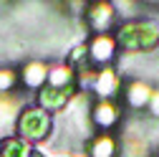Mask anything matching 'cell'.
I'll use <instances>...</instances> for the list:
<instances>
[{
    "label": "cell",
    "instance_id": "6",
    "mask_svg": "<svg viewBox=\"0 0 159 157\" xmlns=\"http://www.w3.org/2000/svg\"><path fill=\"white\" fill-rule=\"evenodd\" d=\"M91 119H93V124H98V127L111 129V127H116V122H119V107H116L111 99H101L98 104H93Z\"/></svg>",
    "mask_w": 159,
    "mask_h": 157
},
{
    "label": "cell",
    "instance_id": "5",
    "mask_svg": "<svg viewBox=\"0 0 159 157\" xmlns=\"http://www.w3.org/2000/svg\"><path fill=\"white\" fill-rule=\"evenodd\" d=\"M116 53V41L111 36H96L93 41L89 43V61L93 64H109Z\"/></svg>",
    "mask_w": 159,
    "mask_h": 157
},
{
    "label": "cell",
    "instance_id": "8",
    "mask_svg": "<svg viewBox=\"0 0 159 157\" xmlns=\"http://www.w3.org/2000/svg\"><path fill=\"white\" fill-rule=\"evenodd\" d=\"M152 94H154V91H152V86H149L147 81L134 78V81H129V86H126V102H129L131 109H142V107L149 104Z\"/></svg>",
    "mask_w": 159,
    "mask_h": 157
},
{
    "label": "cell",
    "instance_id": "3",
    "mask_svg": "<svg viewBox=\"0 0 159 157\" xmlns=\"http://www.w3.org/2000/svg\"><path fill=\"white\" fill-rule=\"evenodd\" d=\"M76 89H78V81L76 84H68V86H41L38 89V107L46 109V112H61L66 109L73 96H76Z\"/></svg>",
    "mask_w": 159,
    "mask_h": 157
},
{
    "label": "cell",
    "instance_id": "15",
    "mask_svg": "<svg viewBox=\"0 0 159 157\" xmlns=\"http://www.w3.org/2000/svg\"><path fill=\"white\" fill-rule=\"evenodd\" d=\"M149 112H152V117H157V119H159V91L152 94V99H149Z\"/></svg>",
    "mask_w": 159,
    "mask_h": 157
},
{
    "label": "cell",
    "instance_id": "16",
    "mask_svg": "<svg viewBox=\"0 0 159 157\" xmlns=\"http://www.w3.org/2000/svg\"><path fill=\"white\" fill-rule=\"evenodd\" d=\"M28 157H46V155H43L41 150H30V155H28Z\"/></svg>",
    "mask_w": 159,
    "mask_h": 157
},
{
    "label": "cell",
    "instance_id": "13",
    "mask_svg": "<svg viewBox=\"0 0 159 157\" xmlns=\"http://www.w3.org/2000/svg\"><path fill=\"white\" fill-rule=\"evenodd\" d=\"M18 114H20V104L13 96H0V127H5L13 119H18Z\"/></svg>",
    "mask_w": 159,
    "mask_h": 157
},
{
    "label": "cell",
    "instance_id": "12",
    "mask_svg": "<svg viewBox=\"0 0 159 157\" xmlns=\"http://www.w3.org/2000/svg\"><path fill=\"white\" fill-rule=\"evenodd\" d=\"M51 86H68V84H76V78H73V69L61 64V66H53L48 69V81Z\"/></svg>",
    "mask_w": 159,
    "mask_h": 157
},
{
    "label": "cell",
    "instance_id": "14",
    "mask_svg": "<svg viewBox=\"0 0 159 157\" xmlns=\"http://www.w3.org/2000/svg\"><path fill=\"white\" fill-rule=\"evenodd\" d=\"M15 74L10 71V69H0V94H5L8 89H13L15 86Z\"/></svg>",
    "mask_w": 159,
    "mask_h": 157
},
{
    "label": "cell",
    "instance_id": "2",
    "mask_svg": "<svg viewBox=\"0 0 159 157\" xmlns=\"http://www.w3.org/2000/svg\"><path fill=\"white\" fill-rule=\"evenodd\" d=\"M51 129H53V119L41 107H25V109H20V114L15 119L18 140H23L25 145L28 142H43L51 134Z\"/></svg>",
    "mask_w": 159,
    "mask_h": 157
},
{
    "label": "cell",
    "instance_id": "10",
    "mask_svg": "<svg viewBox=\"0 0 159 157\" xmlns=\"http://www.w3.org/2000/svg\"><path fill=\"white\" fill-rule=\"evenodd\" d=\"M116 140L109 134H101V137H93L91 140V147H89V155L91 157H116Z\"/></svg>",
    "mask_w": 159,
    "mask_h": 157
},
{
    "label": "cell",
    "instance_id": "7",
    "mask_svg": "<svg viewBox=\"0 0 159 157\" xmlns=\"http://www.w3.org/2000/svg\"><path fill=\"white\" fill-rule=\"evenodd\" d=\"M93 91L101 96V99H111V96H116L119 91V76L114 69H101L96 76H93Z\"/></svg>",
    "mask_w": 159,
    "mask_h": 157
},
{
    "label": "cell",
    "instance_id": "9",
    "mask_svg": "<svg viewBox=\"0 0 159 157\" xmlns=\"http://www.w3.org/2000/svg\"><path fill=\"white\" fill-rule=\"evenodd\" d=\"M20 76H23V84H25V86L41 89V86H46V81H48V66H46L43 61H30V64L23 66Z\"/></svg>",
    "mask_w": 159,
    "mask_h": 157
},
{
    "label": "cell",
    "instance_id": "1",
    "mask_svg": "<svg viewBox=\"0 0 159 157\" xmlns=\"http://www.w3.org/2000/svg\"><path fill=\"white\" fill-rule=\"evenodd\" d=\"M114 41H116V46H121L129 53L152 51L159 43V28L152 21H131L116 31Z\"/></svg>",
    "mask_w": 159,
    "mask_h": 157
},
{
    "label": "cell",
    "instance_id": "4",
    "mask_svg": "<svg viewBox=\"0 0 159 157\" xmlns=\"http://www.w3.org/2000/svg\"><path fill=\"white\" fill-rule=\"evenodd\" d=\"M111 23H114V5L111 3H93L89 8V28H93L98 36H104Z\"/></svg>",
    "mask_w": 159,
    "mask_h": 157
},
{
    "label": "cell",
    "instance_id": "11",
    "mask_svg": "<svg viewBox=\"0 0 159 157\" xmlns=\"http://www.w3.org/2000/svg\"><path fill=\"white\" fill-rule=\"evenodd\" d=\"M30 147L18 137H3L0 140V157H28Z\"/></svg>",
    "mask_w": 159,
    "mask_h": 157
}]
</instances>
